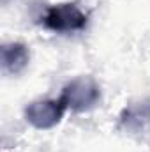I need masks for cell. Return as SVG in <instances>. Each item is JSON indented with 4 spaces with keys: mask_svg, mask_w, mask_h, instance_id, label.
I'll return each mask as SVG.
<instances>
[{
    "mask_svg": "<svg viewBox=\"0 0 150 152\" xmlns=\"http://www.w3.org/2000/svg\"><path fill=\"white\" fill-rule=\"evenodd\" d=\"M0 62L5 73L18 75L30 62V51L23 42H9L0 48Z\"/></svg>",
    "mask_w": 150,
    "mask_h": 152,
    "instance_id": "obj_5",
    "label": "cell"
},
{
    "mask_svg": "<svg viewBox=\"0 0 150 152\" xmlns=\"http://www.w3.org/2000/svg\"><path fill=\"white\" fill-rule=\"evenodd\" d=\"M60 99L64 101L67 110H73V112H78V113L88 112L101 99V88H99V85L95 83L94 78L79 76V78L71 80L62 88Z\"/></svg>",
    "mask_w": 150,
    "mask_h": 152,
    "instance_id": "obj_1",
    "label": "cell"
},
{
    "mask_svg": "<svg viewBox=\"0 0 150 152\" xmlns=\"http://www.w3.org/2000/svg\"><path fill=\"white\" fill-rule=\"evenodd\" d=\"M66 110L67 106L64 104L60 97L58 99H39V101L30 103L25 108V118L36 129H51L62 120Z\"/></svg>",
    "mask_w": 150,
    "mask_h": 152,
    "instance_id": "obj_3",
    "label": "cell"
},
{
    "mask_svg": "<svg viewBox=\"0 0 150 152\" xmlns=\"http://www.w3.org/2000/svg\"><path fill=\"white\" fill-rule=\"evenodd\" d=\"M120 127L133 134H150V97L125 106L120 113Z\"/></svg>",
    "mask_w": 150,
    "mask_h": 152,
    "instance_id": "obj_4",
    "label": "cell"
},
{
    "mask_svg": "<svg viewBox=\"0 0 150 152\" xmlns=\"http://www.w3.org/2000/svg\"><path fill=\"white\" fill-rule=\"evenodd\" d=\"M42 25L53 32H76L87 27V14L71 2L55 4L46 9Z\"/></svg>",
    "mask_w": 150,
    "mask_h": 152,
    "instance_id": "obj_2",
    "label": "cell"
}]
</instances>
